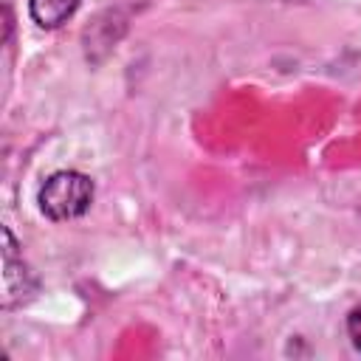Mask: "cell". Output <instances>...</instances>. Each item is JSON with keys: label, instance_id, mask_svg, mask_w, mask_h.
Segmentation results:
<instances>
[{"label": "cell", "instance_id": "1", "mask_svg": "<svg viewBox=\"0 0 361 361\" xmlns=\"http://www.w3.org/2000/svg\"><path fill=\"white\" fill-rule=\"evenodd\" d=\"M90 203H93V180L73 169L54 172L39 189V209L51 220H73L85 214Z\"/></svg>", "mask_w": 361, "mask_h": 361}, {"label": "cell", "instance_id": "2", "mask_svg": "<svg viewBox=\"0 0 361 361\" xmlns=\"http://www.w3.org/2000/svg\"><path fill=\"white\" fill-rule=\"evenodd\" d=\"M28 8L37 25L56 28L79 8V0H28Z\"/></svg>", "mask_w": 361, "mask_h": 361}, {"label": "cell", "instance_id": "3", "mask_svg": "<svg viewBox=\"0 0 361 361\" xmlns=\"http://www.w3.org/2000/svg\"><path fill=\"white\" fill-rule=\"evenodd\" d=\"M347 333H350L353 344L361 350V305H355L350 310V316H347Z\"/></svg>", "mask_w": 361, "mask_h": 361}]
</instances>
